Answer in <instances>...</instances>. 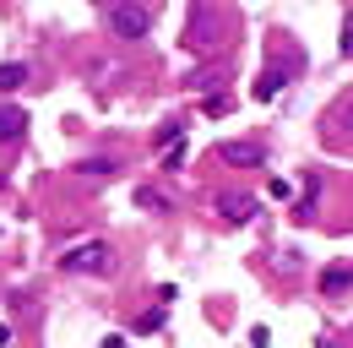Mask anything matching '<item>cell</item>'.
<instances>
[{
	"instance_id": "obj_1",
	"label": "cell",
	"mask_w": 353,
	"mask_h": 348,
	"mask_svg": "<svg viewBox=\"0 0 353 348\" xmlns=\"http://www.w3.org/2000/svg\"><path fill=\"white\" fill-rule=\"evenodd\" d=\"M65 272H77V278H114V267H120V251L109 245V240H82V245H71L65 256H60Z\"/></svg>"
},
{
	"instance_id": "obj_2",
	"label": "cell",
	"mask_w": 353,
	"mask_h": 348,
	"mask_svg": "<svg viewBox=\"0 0 353 348\" xmlns=\"http://www.w3.org/2000/svg\"><path fill=\"white\" fill-rule=\"evenodd\" d=\"M103 22H109V33L120 44H141L152 33V11L147 6H136V0H120V6H109L103 11Z\"/></svg>"
},
{
	"instance_id": "obj_3",
	"label": "cell",
	"mask_w": 353,
	"mask_h": 348,
	"mask_svg": "<svg viewBox=\"0 0 353 348\" xmlns=\"http://www.w3.org/2000/svg\"><path fill=\"white\" fill-rule=\"evenodd\" d=\"M212 207H218V218L228 229H245L250 218H261V196H256V191H218Z\"/></svg>"
},
{
	"instance_id": "obj_4",
	"label": "cell",
	"mask_w": 353,
	"mask_h": 348,
	"mask_svg": "<svg viewBox=\"0 0 353 348\" xmlns=\"http://www.w3.org/2000/svg\"><path fill=\"white\" fill-rule=\"evenodd\" d=\"M321 142H326V147H353V93L337 98V104L321 115Z\"/></svg>"
},
{
	"instance_id": "obj_5",
	"label": "cell",
	"mask_w": 353,
	"mask_h": 348,
	"mask_svg": "<svg viewBox=\"0 0 353 348\" xmlns=\"http://www.w3.org/2000/svg\"><path fill=\"white\" fill-rule=\"evenodd\" d=\"M218 158L228 169H261L266 158H272V147L266 142H218Z\"/></svg>"
},
{
	"instance_id": "obj_6",
	"label": "cell",
	"mask_w": 353,
	"mask_h": 348,
	"mask_svg": "<svg viewBox=\"0 0 353 348\" xmlns=\"http://www.w3.org/2000/svg\"><path fill=\"white\" fill-rule=\"evenodd\" d=\"M22 130H28V109H22V104H6V98H0V147L22 142Z\"/></svg>"
},
{
	"instance_id": "obj_7",
	"label": "cell",
	"mask_w": 353,
	"mask_h": 348,
	"mask_svg": "<svg viewBox=\"0 0 353 348\" xmlns=\"http://www.w3.org/2000/svg\"><path fill=\"white\" fill-rule=\"evenodd\" d=\"M321 294H326V300L353 294V267H326V272H321Z\"/></svg>"
},
{
	"instance_id": "obj_8",
	"label": "cell",
	"mask_w": 353,
	"mask_h": 348,
	"mask_svg": "<svg viewBox=\"0 0 353 348\" xmlns=\"http://www.w3.org/2000/svg\"><path fill=\"white\" fill-rule=\"evenodd\" d=\"M283 82H288V66H266L261 82H256V104H272V98L283 93Z\"/></svg>"
},
{
	"instance_id": "obj_9",
	"label": "cell",
	"mask_w": 353,
	"mask_h": 348,
	"mask_svg": "<svg viewBox=\"0 0 353 348\" xmlns=\"http://www.w3.org/2000/svg\"><path fill=\"white\" fill-rule=\"evenodd\" d=\"M315 196H321V174H305V202H294V223H310L315 218Z\"/></svg>"
},
{
	"instance_id": "obj_10",
	"label": "cell",
	"mask_w": 353,
	"mask_h": 348,
	"mask_svg": "<svg viewBox=\"0 0 353 348\" xmlns=\"http://www.w3.org/2000/svg\"><path fill=\"white\" fill-rule=\"evenodd\" d=\"M77 174H88L92 185H103L109 174H120V164H114V158H82V169H77Z\"/></svg>"
},
{
	"instance_id": "obj_11",
	"label": "cell",
	"mask_w": 353,
	"mask_h": 348,
	"mask_svg": "<svg viewBox=\"0 0 353 348\" xmlns=\"http://www.w3.org/2000/svg\"><path fill=\"white\" fill-rule=\"evenodd\" d=\"M17 87H28V66L22 60H6L0 66V93H17Z\"/></svg>"
},
{
	"instance_id": "obj_12",
	"label": "cell",
	"mask_w": 353,
	"mask_h": 348,
	"mask_svg": "<svg viewBox=\"0 0 353 348\" xmlns=\"http://www.w3.org/2000/svg\"><path fill=\"white\" fill-rule=\"evenodd\" d=\"M228 109H234V98H228V93H207V98H201V115H207V120H223Z\"/></svg>"
},
{
	"instance_id": "obj_13",
	"label": "cell",
	"mask_w": 353,
	"mask_h": 348,
	"mask_svg": "<svg viewBox=\"0 0 353 348\" xmlns=\"http://www.w3.org/2000/svg\"><path fill=\"white\" fill-rule=\"evenodd\" d=\"M163 316H169V304H152V310H141V316H136L131 327H136V332H158V327H163Z\"/></svg>"
},
{
	"instance_id": "obj_14",
	"label": "cell",
	"mask_w": 353,
	"mask_h": 348,
	"mask_svg": "<svg viewBox=\"0 0 353 348\" xmlns=\"http://www.w3.org/2000/svg\"><path fill=\"white\" fill-rule=\"evenodd\" d=\"M136 207H147V213H169V196H158L152 185H141V191H136Z\"/></svg>"
},
{
	"instance_id": "obj_15",
	"label": "cell",
	"mask_w": 353,
	"mask_h": 348,
	"mask_svg": "<svg viewBox=\"0 0 353 348\" xmlns=\"http://www.w3.org/2000/svg\"><path fill=\"white\" fill-rule=\"evenodd\" d=\"M337 55L353 60V11H343V28H337Z\"/></svg>"
},
{
	"instance_id": "obj_16",
	"label": "cell",
	"mask_w": 353,
	"mask_h": 348,
	"mask_svg": "<svg viewBox=\"0 0 353 348\" xmlns=\"http://www.w3.org/2000/svg\"><path fill=\"white\" fill-rule=\"evenodd\" d=\"M207 82L223 87V82H228V71H223V66H212V71H196V77H190V87H207Z\"/></svg>"
},
{
	"instance_id": "obj_17",
	"label": "cell",
	"mask_w": 353,
	"mask_h": 348,
	"mask_svg": "<svg viewBox=\"0 0 353 348\" xmlns=\"http://www.w3.org/2000/svg\"><path fill=\"white\" fill-rule=\"evenodd\" d=\"M179 164H185V136H179V142H169V147H163V169H179Z\"/></svg>"
},
{
	"instance_id": "obj_18",
	"label": "cell",
	"mask_w": 353,
	"mask_h": 348,
	"mask_svg": "<svg viewBox=\"0 0 353 348\" xmlns=\"http://www.w3.org/2000/svg\"><path fill=\"white\" fill-rule=\"evenodd\" d=\"M6 343H11V327H6V321H0V348H6Z\"/></svg>"
}]
</instances>
